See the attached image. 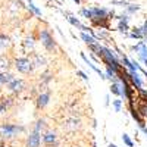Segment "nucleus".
<instances>
[{"mask_svg": "<svg viewBox=\"0 0 147 147\" xmlns=\"http://www.w3.org/2000/svg\"><path fill=\"white\" fill-rule=\"evenodd\" d=\"M96 55H97V57H99V59H102V62H103L106 66H110V68H113V69H116V71H121V69H122V66H121V63L118 62L115 53L110 50V49H106V47L100 46V47H99V52H97Z\"/></svg>", "mask_w": 147, "mask_h": 147, "instance_id": "nucleus-1", "label": "nucleus"}, {"mask_svg": "<svg viewBox=\"0 0 147 147\" xmlns=\"http://www.w3.org/2000/svg\"><path fill=\"white\" fill-rule=\"evenodd\" d=\"M25 131V127L15 125V124H3L0 127V137L2 138H13L19 132Z\"/></svg>", "mask_w": 147, "mask_h": 147, "instance_id": "nucleus-2", "label": "nucleus"}, {"mask_svg": "<svg viewBox=\"0 0 147 147\" xmlns=\"http://www.w3.org/2000/svg\"><path fill=\"white\" fill-rule=\"evenodd\" d=\"M15 69L21 74H30L34 69V63L30 57L22 56V57L15 59Z\"/></svg>", "mask_w": 147, "mask_h": 147, "instance_id": "nucleus-3", "label": "nucleus"}, {"mask_svg": "<svg viewBox=\"0 0 147 147\" xmlns=\"http://www.w3.org/2000/svg\"><path fill=\"white\" fill-rule=\"evenodd\" d=\"M40 41H41V44L44 46L46 50H49V52H52L53 49L56 47V43H55L53 35L49 32L47 30H41V31H40Z\"/></svg>", "mask_w": 147, "mask_h": 147, "instance_id": "nucleus-4", "label": "nucleus"}, {"mask_svg": "<svg viewBox=\"0 0 147 147\" xmlns=\"http://www.w3.org/2000/svg\"><path fill=\"white\" fill-rule=\"evenodd\" d=\"M6 87L12 93H21L24 88H25V82H24L22 80H19V78H13L10 82L6 84Z\"/></svg>", "mask_w": 147, "mask_h": 147, "instance_id": "nucleus-5", "label": "nucleus"}, {"mask_svg": "<svg viewBox=\"0 0 147 147\" xmlns=\"http://www.w3.org/2000/svg\"><path fill=\"white\" fill-rule=\"evenodd\" d=\"M41 144V136H40V131H32L28 138H27V147H40Z\"/></svg>", "mask_w": 147, "mask_h": 147, "instance_id": "nucleus-6", "label": "nucleus"}, {"mask_svg": "<svg viewBox=\"0 0 147 147\" xmlns=\"http://www.w3.org/2000/svg\"><path fill=\"white\" fill-rule=\"evenodd\" d=\"M49 102H50V93H41L38 94V97H37V107L38 109H43L49 105Z\"/></svg>", "mask_w": 147, "mask_h": 147, "instance_id": "nucleus-7", "label": "nucleus"}, {"mask_svg": "<svg viewBox=\"0 0 147 147\" xmlns=\"http://www.w3.org/2000/svg\"><path fill=\"white\" fill-rule=\"evenodd\" d=\"M118 19H119L118 30H119L121 32H125V31H128V30H129V27H128V21H129V18H128V15H122V16H119Z\"/></svg>", "mask_w": 147, "mask_h": 147, "instance_id": "nucleus-8", "label": "nucleus"}, {"mask_svg": "<svg viewBox=\"0 0 147 147\" xmlns=\"http://www.w3.org/2000/svg\"><path fill=\"white\" fill-rule=\"evenodd\" d=\"M81 57H82V60H84V62L87 63V65H88V66H90V68H91V69L94 71V72H97V74H99V75H100V77H102L103 80H106V74H103V72L100 71V68H97V66H96V65H94L93 62H90V60H88V57L85 56L84 53H81Z\"/></svg>", "mask_w": 147, "mask_h": 147, "instance_id": "nucleus-9", "label": "nucleus"}, {"mask_svg": "<svg viewBox=\"0 0 147 147\" xmlns=\"http://www.w3.org/2000/svg\"><path fill=\"white\" fill-rule=\"evenodd\" d=\"M68 21L72 24V25L74 27H75V28H78V30H82V31H90L91 28H88V27H85V25H82V24L75 18V16H72V15H68Z\"/></svg>", "mask_w": 147, "mask_h": 147, "instance_id": "nucleus-10", "label": "nucleus"}, {"mask_svg": "<svg viewBox=\"0 0 147 147\" xmlns=\"http://www.w3.org/2000/svg\"><path fill=\"white\" fill-rule=\"evenodd\" d=\"M43 141H44V144H47V146H52V144H55L56 143V134L55 132H44L43 134Z\"/></svg>", "mask_w": 147, "mask_h": 147, "instance_id": "nucleus-11", "label": "nucleus"}, {"mask_svg": "<svg viewBox=\"0 0 147 147\" xmlns=\"http://www.w3.org/2000/svg\"><path fill=\"white\" fill-rule=\"evenodd\" d=\"M118 72H119V71H116V69H113V68H110V66H106V78L116 81V80H118Z\"/></svg>", "mask_w": 147, "mask_h": 147, "instance_id": "nucleus-12", "label": "nucleus"}, {"mask_svg": "<svg viewBox=\"0 0 147 147\" xmlns=\"http://www.w3.org/2000/svg\"><path fill=\"white\" fill-rule=\"evenodd\" d=\"M9 106H12V99H2L0 100V115L5 113L9 109Z\"/></svg>", "mask_w": 147, "mask_h": 147, "instance_id": "nucleus-13", "label": "nucleus"}, {"mask_svg": "<svg viewBox=\"0 0 147 147\" xmlns=\"http://www.w3.org/2000/svg\"><path fill=\"white\" fill-rule=\"evenodd\" d=\"M110 93L115 94V96H121V82H119V80L112 82V85H110Z\"/></svg>", "mask_w": 147, "mask_h": 147, "instance_id": "nucleus-14", "label": "nucleus"}, {"mask_svg": "<svg viewBox=\"0 0 147 147\" xmlns=\"http://www.w3.org/2000/svg\"><path fill=\"white\" fill-rule=\"evenodd\" d=\"M81 38L84 40V43H87V44H93V43H96V38H94L93 35H88L87 31H82V32H81Z\"/></svg>", "mask_w": 147, "mask_h": 147, "instance_id": "nucleus-15", "label": "nucleus"}, {"mask_svg": "<svg viewBox=\"0 0 147 147\" xmlns=\"http://www.w3.org/2000/svg\"><path fill=\"white\" fill-rule=\"evenodd\" d=\"M137 109V112H138V115L141 116V118H144V116H147V103L146 102H143L138 107H136Z\"/></svg>", "mask_w": 147, "mask_h": 147, "instance_id": "nucleus-16", "label": "nucleus"}, {"mask_svg": "<svg viewBox=\"0 0 147 147\" xmlns=\"http://www.w3.org/2000/svg\"><path fill=\"white\" fill-rule=\"evenodd\" d=\"M129 37H131V38H137V40L144 38V35H143V32H141V30H140V28H134V30H132V32L129 34Z\"/></svg>", "mask_w": 147, "mask_h": 147, "instance_id": "nucleus-17", "label": "nucleus"}, {"mask_svg": "<svg viewBox=\"0 0 147 147\" xmlns=\"http://www.w3.org/2000/svg\"><path fill=\"white\" fill-rule=\"evenodd\" d=\"M27 2H28V6H30V9L32 10V13H35L37 16H41V10H40L38 7H37V6L32 3V0H27Z\"/></svg>", "mask_w": 147, "mask_h": 147, "instance_id": "nucleus-18", "label": "nucleus"}, {"mask_svg": "<svg viewBox=\"0 0 147 147\" xmlns=\"http://www.w3.org/2000/svg\"><path fill=\"white\" fill-rule=\"evenodd\" d=\"M32 63H34V66H41V65H44V59H43L40 55L35 53V55H34V62H32Z\"/></svg>", "mask_w": 147, "mask_h": 147, "instance_id": "nucleus-19", "label": "nucleus"}, {"mask_svg": "<svg viewBox=\"0 0 147 147\" xmlns=\"http://www.w3.org/2000/svg\"><path fill=\"white\" fill-rule=\"evenodd\" d=\"M137 10H140L138 5H128L127 6V12H128V13H136Z\"/></svg>", "mask_w": 147, "mask_h": 147, "instance_id": "nucleus-20", "label": "nucleus"}, {"mask_svg": "<svg viewBox=\"0 0 147 147\" xmlns=\"http://www.w3.org/2000/svg\"><path fill=\"white\" fill-rule=\"evenodd\" d=\"M122 140H124V143H125L127 147H132V146H134V143H132V140L129 138L128 134H124V136H122Z\"/></svg>", "mask_w": 147, "mask_h": 147, "instance_id": "nucleus-21", "label": "nucleus"}, {"mask_svg": "<svg viewBox=\"0 0 147 147\" xmlns=\"http://www.w3.org/2000/svg\"><path fill=\"white\" fill-rule=\"evenodd\" d=\"M80 13L84 16V18H87V19H91V9H87V7H84V9H81V12Z\"/></svg>", "mask_w": 147, "mask_h": 147, "instance_id": "nucleus-22", "label": "nucleus"}, {"mask_svg": "<svg viewBox=\"0 0 147 147\" xmlns=\"http://www.w3.org/2000/svg\"><path fill=\"white\" fill-rule=\"evenodd\" d=\"M43 128H44V121H43V119H38V121L35 122V125H34V129L41 132V129H43Z\"/></svg>", "mask_w": 147, "mask_h": 147, "instance_id": "nucleus-23", "label": "nucleus"}, {"mask_svg": "<svg viewBox=\"0 0 147 147\" xmlns=\"http://www.w3.org/2000/svg\"><path fill=\"white\" fill-rule=\"evenodd\" d=\"M25 47H30V49L34 47V37L32 35H30V37L25 38Z\"/></svg>", "mask_w": 147, "mask_h": 147, "instance_id": "nucleus-24", "label": "nucleus"}, {"mask_svg": "<svg viewBox=\"0 0 147 147\" xmlns=\"http://www.w3.org/2000/svg\"><path fill=\"white\" fill-rule=\"evenodd\" d=\"M13 78H15V77L12 75V74H3V85H6L7 82H10Z\"/></svg>", "mask_w": 147, "mask_h": 147, "instance_id": "nucleus-25", "label": "nucleus"}, {"mask_svg": "<svg viewBox=\"0 0 147 147\" xmlns=\"http://www.w3.org/2000/svg\"><path fill=\"white\" fill-rule=\"evenodd\" d=\"M113 107H115L116 112H121V109H122V100H119V99L113 100Z\"/></svg>", "mask_w": 147, "mask_h": 147, "instance_id": "nucleus-26", "label": "nucleus"}, {"mask_svg": "<svg viewBox=\"0 0 147 147\" xmlns=\"http://www.w3.org/2000/svg\"><path fill=\"white\" fill-rule=\"evenodd\" d=\"M138 91H140V96L143 97V99H141V100L147 103V91H144L143 88H138Z\"/></svg>", "mask_w": 147, "mask_h": 147, "instance_id": "nucleus-27", "label": "nucleus"}, {"mask_svg": "<svg viewBox=\"0 0 147 147\" xmlns=\"http://www.w3.org/2000/svg\"><path fill=\"white\" fill-rule=\"evenodd\" d=\"M77 74H78V75H80V77H82V80H85V81H88V77H87V75H85V74H84L82 71H78Z\"/></svg>", "mask_w": 147, "mask_h": 147, "instance_id": "nucleus-28", "label": "nucleus"}, {"mask_svg": "<svg viewBox=\"0 0 147 147\" xmlns=\"http://www.w3.org/2000/svg\"><path fill=\"white\" fill-rule=\"evenodd\" d=\"M3 74H5V72L0 71V85H3Z\"/></svg>", "mask_w": 147, "mask_h": 147, "instance_id": "nucleus-29", "label": "nucleus"}, {"mask_svg": "<svg viewBox=\"0 0 147 147\" xmlns=\"http://www.w3.org/2000/svg\"><path fill=\"white\" fill-rule=\"evenodd\" d=\"M105 105L109 106V94H106V97H105Z\"/></svg>", "mask_w": 147, "mask_h": 147, "instance_id": "nucleus-30", "label": "nucleus"}, {"mask_svg": "<svg viewBox=\"0 0 147 147\" xmlns=\"http://www.w3.org/2000/svg\"><path fill=\"white\" fill-rule=\"evenodd\" d=\"M140 129H141V131L146 134V136H147V128H146V127H143V128H140Z\"/></svg>", "mask_w": 147, "mask_h": 147, "instance_id": "nucleus-31", "label": "nucleus"}, {"mask_svg": "<svg viewBox=\"0 0 147 147\" xmlns=\"http://www.w3.org/2000/svg\"><path fill=\"white\" fill-rule=\"evenodd\" d=\"M107 147H118V146H116V144H112V143H110V144H109Z\"/></svg>", "mask_w": 147, "mask_h": 147, "instance_id": "nucleus-32", "label": "nucleus"}, {"mask_svg": "<svg viewBox=\"0 0 147 147\" xmlns=\"http://www.w3.org/2000/svg\"><path fill=\"white\" fill-rule=\"evenodd\" d=\"M143 62H144V65L147 66V59H144V60H143Z\"/></svg>", "mask_w": 147, "mask_h": 147, "instance_id": "nucleus-33", "label": "nucleus"}, {"mask_svg": "<svg viewBox=\"0 0 147 147\" xmlns=\"http://www.w3.org/2000/svg\"><path fill=\"white\" fill-rule=\"evenodd\" d=\"M74 2H75L77 5H80V0H74Z\"/></svg>", "mask_w": 147, "mask_h": 147, "instance_id": "nucleus-34", "label": "nucleus"}, {"mask_svg": "<svg viewBox=\"0 0 147 147\" xmlns=\"http://www.w3.org/2000/svg\"><path fill=\"white\" fill-rule=\"evenodd\" d=\"M144 38H146V41H147V34H146V35H144Z\"/></svg>", "mask_w": 147, "mask_h": 147, "instance_id": "nucleus-35", "label": "nucleus"}]
</instances>
